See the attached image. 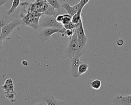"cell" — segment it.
<instances>
[{
	"label": "cell",
	"mask_w": 131,
	"mask_h": 105,
	"mask_svg": "<svg viewBox=\"0 0 131 105\" xmlns=\"http://www.w3.org/2000/svg\"><path fill=\"white\" fill-rule=\"evenodd\" d=\"M21 6V10L19 13V16L21 18H24L28 14L29 9V3L28 2H24L20 4Z\"/></svg>",
	"instance_id": "obj_11"
},
{
	"label": "cell",
	"mask_w": 131,
	"mask_h": 105,
	"mask_svg": "<svg viewBox=\"0 0 131 105\" xmlns=\"http://www.w3.org/2000/svg\"><path fill=\"white\" fill-rule=\"evenodd\" d=\"M83 52L84 51L80 52L79 50L78 43L75 30L73 36L69 38V43L65 50V55L67 57L71 59L75 56H78L80 57L82 55H83Z\"/></svg>",
	"instance_id": "obj_1"
},
{
	"label": "cell",
	"mask_w": 131,
	"mask_h": 105,
	"mask_svg": "<svg viewBox=\"0 0 131 105\" xmlns=\"http://www.w3.org/2000/svg\"><path fill=\"white\" fill-rule=\"evenodd\" d=\"M79 51L81 52L84 51V48L87 43L88 38L85 35L83 25L82 21L81 22L80 25L75 29Z\"/></svg>",
	"instance_id": "obj_3"
},
{
	"label": "cell",
	"mask_w": 131,
	"mask_h": 105,
	"mask_svg": "<svg viewBox=\"0 0 131 105\" xmlns=\"http://www.w3.org/2000/svg\"><path fill=\"white\" fill-rule=\"evenodd\" d=\"M43 100L47 103V105H66L65 101L56 99L50 93H48L45 95Z\"/></svg>",
	"instance_id": "obj_9"
},
{
	"label": "cell",
	"mask_w": 131,
	"mask_h": 105,
	"mask_svg": "<svg viewBox=\"0 0 131 105\" xmlns=\"http://www.w3.org/2000/svg\"><path fill=\"white\" fill-rule=\"evenodd\" d=\"M20 4V2L19 0H13L12 1V5L10 9L6 12V14L8 15H10L12 13H14V12L16 9V8L18 7Z\"/></svg>",
	"instance_id": "obj_14"
},
{
	"label": "cell",
	"mask_w": 131,
	"mask_h": 105,
	"mask_svg": "<svg viewBox=\"0 0 131 105\" xmlns=\"http://www.w3.org/2000/svg\"><path fill=\"white\" fill-rule=\"evenodd\" d=\"M66 29L63 27L61 29L59 30V31L58 32H60V33L61 34V36H64V32L66 31Z\"/></svg>",
	"instance_id": "obj_21"
},
{
	"label": "cell",
	"mask_w": 131,
	"mask_h": 105,
	"mask_svg": "<svg viewBox=\"0 0 131 105\" xmlns=\"http://www.w3.org/2000/svg\"><path fill=\"white\" fill-rule=\"evenodd\" d=\"M21 64H22V65H23V66H28L29 65L28 62L27 60H23L21 61Z\"/></svg>",
	"instance_id": "obj_22"
},
{
	"label": "cell",
	"mask_w": 131,
	"mask_h": 105,
	"mask_svg": "<svg viewBox=\"0 0 131 105\" xmlns=\"http://www.w3.org/2000/svg\"><path fill=\"white\" fill-rule=\"evenodd\" d=\"M4 90L5 96L8 98L11 102H14L15 101V95L16 93L14 91V85L8 86H2V88Z\"/></svg>",
	"instance_id": "obj_8"
},
{
	"label": "cell",
	"mask_w": 131,
	"mask_h": 105,
	"mask_svg": "<svg viewBox=\"0 0 131 105\" xmlns=\"http://www.w3.org/2000/svg\"><path fill=\"white\" fill-rule=\"evenodd\" d=\"M75 30H66V31L64 33V36H66L67 37H69L70 38L73 35L74 33Z\"/></svg>",
	"instance_id": "obj_18"
},
{
	"label": "cell",
	"mask_w": 131,
	"mask_h": 105,
	"mask_svg": "<svg viewBox=\"0 0 131 105\" xmlns=\"http://www.w3.org/2000/svg\"><path fill=\"white\" fill-rule=\"evenodd\" d=\"M46 1L57 12L59 11L60 10L61 8V4H60V3L58 1H57V0H47Z\"/></svg>",
	"instance_id": "obj_13"
},
{
	"label": "cell",
	"mask_w": 131,
	"mask_h": 105,
	"mask_svg": "<svg viewBox=\"0 0 131 105\" xmlns=\"http://www.w3.org/2000/svg\"><path fill=\"white\" fill-rule=\"evenodd\" d=\"M82 10H79L75 14H74L72 17V20L71 22L74 24H78L80 21L82 19L81 15V12Z\"/></svg>",
	"instance_id": "obj_16"
},
{
	"label": "cell",
	"mask_w": 131,
	"mask_h": 105,
	"mask_svg": "<svg viewBox=\"0 0 131 105\" xmlns=\"http://www.w3.org/2000/svg\"><path fill=\"white\" fill-rule=\"evenodd\" d=\"M61 7L62 8L64 9L67 13L69 14L71 17H72L74 14L76 13L73 9L72 6H70V4L67 2H65L63 3H62L61 5Z\"/></svg>",
	"instance_id": "obj_12"
},
{
	"label": "cell",
	"mask_w": 131,
	"mask_h": 105,
	"mask_svg": "<svg viewBox=\"0 0 131 105\" xmlns=\"http://www.w3.org/2000/svg\"><path fill=\"white\" fill-rule=\"evenodd\" d=\"M71 20L72 17L69 14H68V13L63 14V19L61 24L62 25V26L66 25L70 23L71 22Z\"/></svg>",
	"instance_id": "obj_17"
},
{
	"label": "cell",
	"mask_w": 131,
	"mask_h": 105,
	"mask_svg": "<svg viewBox=\"0 0 131 105\" xmlns=\"http://www.w3.org/2000/svg\"><path fill=\"white\" fill-rule=\"evenodd\" d=\"M123 43H124V41L122 39H119L117 41V45L119 47L122 46L123 45Z\"/></svg>",
	"instance_id": "obj_20"
},
{
	"label": "cell",
	"mask_w": 131,
	"mask_h": 105,
	"mask_svg": "<svg viewBox=\"0 0 131 105\" xmlns=\"http://www.w3.org/2000/svg\"><path fill=\"white\" fill-rule=\"evenodd\" d=\"M1 49V48H0V49Z\"/></svg>",
	"instance_id": "obj_25"
},
{
	"label": "cell",
	"mask_w": 131,
	"mask_h": 105,
	"mask_svg": "<svg viewBox=\"0 0 131 105\" xmlns=\"http://www.w3.org/2000/svg\"><path fill=\"white\" fill-rule=\"evenodd\" d=\"M88 67H89V64L86 60L85 59L80 60V63L79 64L78 69V72L79 75L80 76V75H82L88 71Z\"/></svg>",
	"instance_id": "obj_10"
},
{
	"label": "cell",
	"mask_w": 131,
	"mask_h": 105,
	"mask_svg": "<svg viewBox=\"0 0 131 105\" xmlns=\"http://www.w3.org/2000/svg\"><path fill=\"white\" fill-rule=\"evenodd\" d=\"M20 25H23L21 20H12L10 23L2 28V39L3 40L8 37L11 34L14 29Z\"/></svg>",
	"instance_id": "obj_4"
},
{
	"label": "cell",
	"mask_w": 131,
	"mask_h": 105,
	"mask_svg": "<svg viewBox=\"0 0 131 105\" xmlns=\"http://www.w3.org/2000/svg\"><path fill=\"white\" fill-rule=\"evenodd\" d=\"M35 105H42V104H39V103H37V104H35Z\"/></svg>",
	"instance_id": "obj_24"
},
{
	"label": "cell",
	"mask_w": 131,
	"mask_h": 105,
	"mask_svg": "<svg viewBox=\"0 0 131 105\" xmlns=\"http://www.w3.org/2000/svg\"><path fill=\"white\" fill-rule=\"evenodd\" d=\"M60 29L52 28H43L39 32L38 38L41 41H47L49 39L51 36L55 33L58 32Z\"/></svg>",
	"instance_id": "obj_6"
},
{
	"label": "cell",
	"mask_w": 131,
	"mask_h": 105,
	"mask_svg": "<svg viewBox=\"0 0 131 105\" xmlns=\"http://www.w3.org/2000/svg\"><path fill=\"white\" fill-rule=\"evenodd\" d=\"M38 27L43 29L52 28L61 29L63 27V26L61 24L56 22L55 17L54 16H49L42 14L39 18Z\"/></svg>",
	"instance_id": "obj_2"
},
{
	"label": "cell",
	"mask_w": 131,
	"mask_h": 105,
	"mask_svg": "<svg viewBox=\"0 0 131 105\" xmlns=\"http://www.w3.org/2000/svg\"><path fill=\"white\" fill-rule=\"evenodd\" d=\"M7 2V1H0V7H2Z\"/></svg>",
	"instance_id": "obj_23"
},
{
	"label": "cell",
	"mask_w": 131,
	"mask_h": 105,
	"mask_svg": "<svg viewBox=\"0 0 131 105\" xmlns=\"http://www.w3.org/2000/svg\"><path fill=\"white\" fill-rule=\"evenodd\" d=\"M80 63V57L75 56L71 59L70 64V73L72 77L74 78H77L79 76L78 72V69Z\"/></svg>",
	"instance_id": "obj_5"
},
{
	"label": "cell",
	"mask_w": 131,
	"mask_h": 105,
	"mask_svg": "<svg viewBox=\"0 0 131 105\" xmlns=\"http://www.w3.org/2000/svg\"><path fill=\"white\" fill-rule=\"evenodd\" d=\"M55 17L57 23L61 24L63 19V14H59L57 15Z\"/></svg>",
	"instance_id": "obj_19"
},
{
	"label": "cell",
	"mask_w": 131,
	"mask_h": 105,
	"mask_svg": "<svg viewBox=\"0 0 131 105\" xmlns=\"http://www.w3.org/2000/svg\"><path fill=\"white\" fill-rule=\"evenodd\" d=\"M89 85L92 88L97 90L100 88L101 86V82L99 79H96L90 81Z\"/></svg>",
	"instance_id": "obj_15"
},
{
	"label": "cell",
	"mask_w": 131,
	"mask_h": 105,
	"mask_svg": "<svg viewBox=\"0 0 131 105\" xmlns=\"http://www.w3.org/2000/svg\"><path fill=\"white\" fill-rule=\"evenodd\" d=\"M112 105H131V95L116 96L113 100Z\"/></svg>",
	"instance_id": "obj_7"
}]
</instances>
